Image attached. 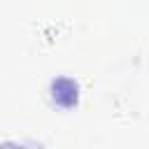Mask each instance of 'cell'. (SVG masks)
I'll use <instances>...</instances> for the list:
<instances>
[{
  "label": "cell",
  "mask_w": 149,
  "mask_h": 149,
  "mask_svg": "<svg viewBox=\"0 0 149 149\" xmlns=\"http://www.w3.org/2000/svg\"><path fill=\"white\" fill-rule=\"evenodd\" d=\"M0 149H23V147H19V144H2Z\"/></svg>",
  "instance_id": "obj_2"
},
{
  "label": "cell",
  "mask_w": 149,
  "mask_h": 149,
  "mask_svg": "<svg viewBox=\"0 0 149 149\" xmlns=\"http://www.w3.org/2000/svg\"><path fill=\"white\" fill-rule=\"evenodd\" d=\"M77 84L72 81V79H68V77H61V79H56L54 84H51V95H54V100L58 102V105H63V107H72L74 102H77Z\"/></svg>",
  "instance_id": "obj_1"
}]
</instances>
